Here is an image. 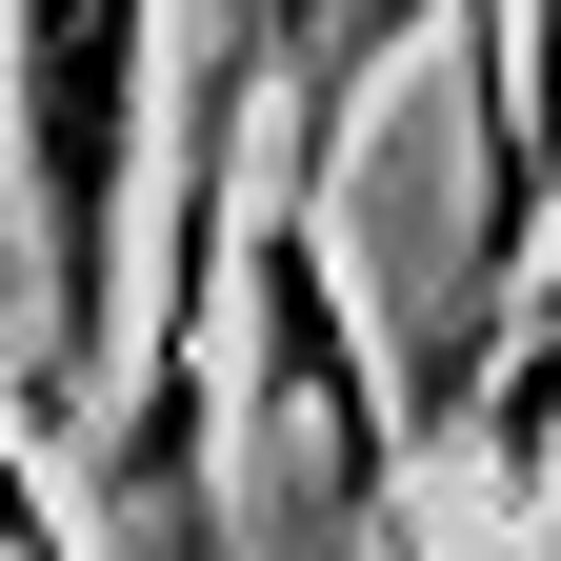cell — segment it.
<instances>
[{"label": "cell", "instance_id": "2", "mask_svg": "<svg viewBox=\"0 0 561 561\" xmlns=\"http://www.w3.org/2000/svg\"><path fill=\"white\" fill-rule=\"evenodd\" d=\"M221 21L280 81V181H341V140L381 121V81H421L461 41V0H221Z\"/></svg>", "mask_w": 561, "mask_h": 561}, {"label": "cell", "instance_id": "1", "mask_svg": "<svg viewBox=\"0 0 561 561\" xmlns=\"http://www.w3.org/2000/svg\"><path fill=\"white\" fill-rule=\"evenodd\" d=\"M161 121H181V21L161 0H0V181H21V341L101 442L140 362V221H161Z\"/></svg>", "mask_w": 561, "mask_h": 561}, {"label": "cell", "instance_id": "3", "mask_svg": "<svg viewBox=\"0 0 561 561\" xmlns=\"http://www.w3.org/2000/svg\"><path fill=\"white\" fill-rule=\"evenodd\" d=\"M461 461L502 481V502L561 481V241H541V280L502 301V341H481V381H461Z\"/></svg>", "mask_w": 561, "mask_h": 561}]
</instances>
